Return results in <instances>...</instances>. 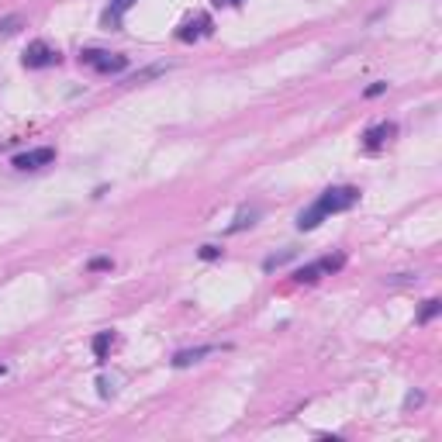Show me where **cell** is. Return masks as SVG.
Here are the masks:
<instances>
[{"label": "cell", "instance_id": "cell-1", "mask_svg": "<svg viewBox=\"0 0 442 442\" xmlns=\"http://www.w3.org/2000/svg\"><path fill=\"white\" fill-rule=\"evenodd\" d=\"M359 201V190L356 187H328L321 197H318V211L328 218V215H339V211H349L352 204Z\"/></svg>", "mask_w": 442, "mask_h": 442}, {"label": "cell", "instance_id": "cell-2", "mask_svg": "<svg viewBox=\"0 0 442 442\" xmlns=\"http://www.w3.org/2000/svg\"><path fill=\"white\" fill-rule=\"evenodd\" d=\"M80 63L90 66L94 73H125L128 69V59L121 56V52H104V49H87L83 56H80Z\"/></svg>", "mask_w": 442, "mask_h": 442}, {"label": "cell", "instance_id": "cell-3", "mask_svg": "<svg viewBox=\"0 0 442 442\" xmlns=\"http://www.w3.org/2000/svg\"><path fill=\"white\" fill-rule=\"evenodd\" d=\"M21 63H25V69H49V66L59 63V52L49 45V42H32L28 49H25V56H21Z\"/></svg>", "mask_w": 442, "mask_h": 442}, {"label": "cell", "instance_id": "cell-4", "mask_svg": "<svg viewBox=\"0 0 442 442\" xmlns=\"http://www.w3.org/2000/svg\"><path fill=\"white\" fill-rule=\"evenodd\" d=\"M52 159H56V149H52V145H38V149H28V153L14 156L11 159V166L21 169V173H28V169H42V166H49Z\"/></svg>", "mask_w": 442, "mask_h": 442}, {"label": "cell", "instance_id": "cell-5", "mask_svg": "<svg viewBox=\"0 0 442 442\" xmlns=\"http://www.w3.org/2000/svg\"><path fill=\"white\" fill-rule=\"evenodd\" d=\"M204 35H211V18H208V14H197L193 21H187V25L177 32V38H180V42H197V38H204Z\"/></svg>", "mask_w": 442, "mask_h": 442}, {"label": "cell", "instance_id": "cell-6", "mask_svg": "<svg viewBox=\"0 0 442 442\" xmlns=\"http://www.w3.org/2000/svg\"><path fill=\"white\" fill-rule=\"evenodd\" d=\"M394 131H398V125H394V121H383V125L370 128V131L363 135V145H366L370 153H377V149L383 145V142H387V138H394Z\"/></svg>", "mask_w": 442, "mask_h": 442}, {"label": "cell", "instance_id": "cell-7", "mask_svg": "<svg viewBox=\"0 0 442 442\" xmlns=\"http://www.w3.org/2000/svg\"><path fill=\"white\" fill-rule=\"evenodd\" d=\"M218 346H193V349H180L177 356H173V366L177 370H184V366H193V363H201L204 356H211Z\"/></svg>", "mask_w": 442, "mask_h": 442}, {"label": "cell", "instance_id": "cell-8", "mask_svg": "<svg viewBox=\"0 0 442 442\" xmlns=\"http://www.w3.org/2000/svg\"><path fill=\"white\" fill-rule=\"evenodd\" d=\"M131 4H135V0H111V7L104 11V25H107V28H121V18H125V11Z\"/></svg>", "mask_w": 442, "mask_h": 442}, {"label": "cell", "instance_id": "cell-9", "mask_svg": "<svg viewBox=\"0 0 442 442\" xmlns=\"http://www.w3.org/2000/svg\"><path fill=\"white\" fill-rule=\"evenodd\" d=\"M321 221H325V215L318 211V204H311L308 211H301V215H297V228H301V232H311V228H318Z\"/></svg>", "mask_w": 442, "mask_h": 442}, {"label": "cell", "instance_id": "cell-10", "mask_svg": "<svg viewBox=\"0 0 442 442\" xmlns=\"http://www.w3.org/2000/svg\"><path fill=\"white\" fill-rule=\"evenodd\" d=\"M318 277H321V263H308V266H301V270L294 273L297 284H315Z\"/></svg>", "mask_w": 442, "mask_h": 442}, {"label": "cell", "instance_id": "cell-11", "mask_svg": "<svg viewBox=\"0 0 442 442\" xmlns=\"http://www.w3.org/2000/svg\"><path fill=\"white\" fill-rule=\"evenodd\" d=\"M256 215H259V211H239V218L232 221V225H228V228H225V232H228V235H235V232H242V228H249V225H253L256 221Z\"/></svg>", "mask_w": 442, "mask_h": 442}, {"label": "cell", "instance_id": "cell-12", "mask_svg": "<svg viewBox=\"0 0 442 442\" xmlns=\"http://www.w3.org/2000/svg\"><path fill=\"white\" fill-rule=\"evenodd\" d=\"M111 342H114V335H111V332H97V335H94V356H97V359H107V349H111Z\"/></svg>", "mask_w": 442, "mask_h": 442}, {"label": "cell", "instance_id": "cell-13", "mask_svg": "<svg viewBox=\"0 0 442 442\" xmlns=\"http://www.w3.org/2000/svg\"><path fill=\"white\" fill-rule=\"evenodd\" d=\"M439 311H442V304L436 301V297H432V301H425V308H422V315H418V321L425 325V321H432V318L439 315Z\"/></svg>", "mask_w": 442, "mask_h": 442}, {"label": "cell", "instance_id": "cell-14", "mask_svg": "<svg viewBox=\"0 0 442 442\" xmlns=\"http://www.w3.org/2000/svg\"><path fill=\"white\" fill-rule=\"evenodd\" d=\"M287 259H294V249H287V253H280V256H270L263 266H266V270H277V266H284Z\"/></svg>", "mask_w": 442, "mask_h": 442}, {"label": "cell", "instance_id": "cell-15", "mask_svg": "<svg viewBox=\"0 0 442 442\" xmlns=\"http://www.w3.org/2000/svg\"><path fill=\"white\" fill-rule=\"evenodd\" d=\"M18 25H21V18H7V21H0V35H14L18 32Z\"/></svg>", "mask_w": 442, "mask_h": 442}, {"label": "cell", "instance_id": "cell-16", "mask_svg": "<svg viewBox=\"0 0 442 442\" xmlns=\"http://www.w3.org/2000/svg\"><path fill=\"white\" fill-rule=\"evenodd\" d=\"M422 401H425V394H422V390H411L408 398H405V408H418Z\"/></svg>", "mask_w": 442, "mask_h": 442}, {"label": "cell", "instance_id": "cell-17", "mask_svg": "<svg viewBox=\"0 0 442 442\" xmlns=\"http://www.w3.org/2000/svg\"><path fill=\"white\" fill-rule=\"evenodd\" d=\"M221 249L218 246H201V259H218Z\"/></svg>", "mask_w": 442, "mask_h": 442}, {"label": "cell", "instance_id": "cell-18", "mask_svg": "<svg viewBox=\"0 0 442 442\" xmlns=\"http://www.w3.org/2000/svg\"><path fill=\"white\" fill-rule=\"evenodd\" d=\"M97 387H100V398H111V394H114V387H111V380H100Z\"/></svg>", "mask_w": 442, "mask_h": 442}, {"label": "cell", "instance_id": "cell-19", "mask_svg": "<svg viewBox=\"0 0 442 442\" xmlns=\"http://www.w3.org/2000/svg\"><path fill=\"white\" fill-rule=\"evenodd\" d=\"M387 90V83H374V87H366V97H380Z\"/></svg>", "mask_w": 442, "mask_h": 442}, {"label": "cell", "instance_id": "cell-20", "mask_svg": "<svg viewBox=\"0 0 442 442\" xmlns=\"http://www.w3.org/2000/svg\"><path fill=\"white\" fill-rule=\"evenodd\" d=\"M107 266H111V259H104V256H100V259H90V270H107Z\"/></svg>", "mask_w": 442, "mask_h": 442}, {"label": "cell", "instance_id": "cell-21", "mask_svg": "<svg viewBox=\"0 0 442 442\" xmlns=\"http://www.w3.org/2000/svg\"><path fill=\"white\" fill-rule=\"evenodd\" d=\"M218 7H235V4H242V0H215Z\"/></svg>", "mask_w": 442, "mask_h": 442}]
</instances>
